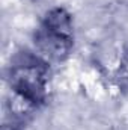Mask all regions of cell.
<instances>
[{
	"label": "cell",
	"instance_id": "cell-3",
	"mask_svg": "<svg viewBox=\"0 0 128 130\" xmlns=\"http://www.w3.org/2000/svg\"><path fill=\"white\" fill-rule=\"evenodd\" d=\"M2 130H20V126L17 123H9V124H3Z\"/></svg>",
	"mask_w": 128,
	"mask_h": 130
},
{
	"label": "cell",
	"instance_id": "cell-1",
	"mask_svg": "<svg viewBox=\"0 0 128 130\" xmlns=\"http://www.w3.org/2000/svg\"><path fill=\"white\" fill-rule=\"evenodd\" d=\"M38 48L51 59H63L74 45L72 17L65 8H51L36 32Z\"/></svg>",
	"mask_w": 128,
	"mask_h": 130
},
{
	"label": "cell",
	"instance_id": "cell-2",
	"mask_svg": "<svg viewBox=\"0 0 128 130\" xmlns=\"http://www.w3.org/2000/svg\"><path fill=\"white\" fill-rule=\"evenodd\" d=\"M11 92L39 107L48 94V68L38 58H24L12 65L9 73Z\"/></svg>",
	"mask_w": 128,
	"mask_h": 130
}]
</instances>
